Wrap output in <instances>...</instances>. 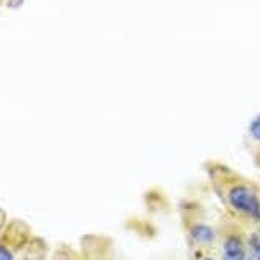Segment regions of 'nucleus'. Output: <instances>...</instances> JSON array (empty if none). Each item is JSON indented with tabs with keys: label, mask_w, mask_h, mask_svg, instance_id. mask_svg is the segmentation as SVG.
<instances>
[{
	"label": "nucleus",
	"mask_w": 260,
	"mask_h": 260,
	"mask_svg": "<svg viewBox=\"0 0 260 260\" xmlns=\"http://www.w3.org/2000/svg\"><path fill=\"white\" fill-rule=\"evenodd\" d=\"M191 236H193V240L198 241V243H212L214 241V230L208 225H195L193 229H191Z\"/></svg>",
	"instance_id": "nucleus-3"
},
{
	"label": "nucleus",
	"mask_w": 260,
	"mask_h": 260,
	"mask_svg": "<svg viewBox=\"0 0 260 260\" xmlns=\"http://www.w3.org/2000/svg\"><path fill=\"white\" fill-rule=\"evenodd\" d=\"M230 205L246 216L252 217L254 220H260V200L257 193L246 185H236L229 193Z\"/></svg>",
	"instance_id": "nucleus-1"
},
{
	"label": "nucleus",
	"mask_w": 260,
	"mask_h": 260,
	"mask_svg": "<svg viewBox=\"0 0 260 260\" xmlns=\"http://www.w3.org/2000/svg\"><path fill=\"white\" fill-rule=\"evenodd\" d=\"M249 249L254 260H260V236L252 235L249 238Z\"/></svg>",
	"instance_id": "nucleus-4"
},
{
	"label": "nucleus",
	"mask_w": 260,
	"mask_h": 260,
	"mask_svg": "<svg viewBox=\"0 0 260 260\" xmlns=\"http://www.w3.org/2000/svg\"><path fill=\"white\" fill-rule=\"evenodd\" d=\"M203 260H212V258H203Z\"/></svg>",
	"instance_id": "nucleus-7"
},
{
	"label": "nucleus",
	"mask_w": 260,
	"mask_h": 260,
	"mask_svg": "<svg viewBox=\"0 0 260 260\" xmlns=\"http://www.w3.org/2000/svg\"><path fill=\"white\" fill-rule=\"evenodd\" d=\"M0 260H15V255L7 246L0 244Z\"/></svg>",
	"instance_id": "nucleus-6"
},
{
	"label": "nucleus",
	"mask_w": 260,
	"mask_h": 260,
	"mask_svg": "<svg viewBox=\"0 0 260 260\" xmlns=\"http://www.w3.org/2000/svg\"><path fill=\"white\" fill-rule=\"evenodd\" d=\"M222 260H251L246 254V249L240 238L230 236L223 244V258Z\"/></svg>",
	"instance_id": "nucleus-2"
},
{
	"label": "nucleus",
	"mask_w": 260,
	"mask_h": 260,
	"mask_svg": "<svg viewBox=\"0 0 260 260\" xmlns=\"http://www.w3.org/2000/svg\"><path fill=\"white\" fill-rule=\"evenodd\" d=\"M249 134H251L252 139L260 141V114L251 121V125H249Z\"/></svg>",
	"instance_id": "nucleus-5"
}]
</instances>
